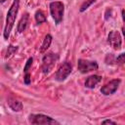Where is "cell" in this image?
<instances>
[{"mask_svg": "<svg viewBox=\"0 0 125 125\" xmlns=\"http://www.w3.org/2000/svg\"><path fill=\"white\" fill-rule=\"evenodd\" d=\"M19 8H20V0H14L8 13H7V17H6V23H5V27H4V38L8 39L11 33V30L14 26L18 12H19Z\"/></svg>", "mask_w": 125, "mask_h": 125, "instance_id": "obj_1", "label": "cell"}, {"mask_svg": "<svg viewBox=\"0 0 125 125\" xmlns=\"http://www.w3.org/2000/svg\"><path fill=\"white\" fill-rule=\"evenodd\" d=\"M50 13L57 24H60L63 18V12H64V6L62 2L61 1H55L50 3Z\"/></svg>", "mask_w": 125, "mask_h": 125, "instance_id": "obj_2", "label": "cell"}, {"mask_svg": "<svg viewBox=\"0 0 125 125\" xmlns=\"http://www.w3.org/2000/svg\"><path fill=\"white\" fill-rule=\"evenodd\" d=\"M58 59H59V56L57 54H54V53H49L43 57L41 68H42V71L44 74H47L52 70V68L54 67Z\"/></svg>", "mask_w": 125, "mask_h": 125, "instance_id": "obj_3", "label": "cell"}, {"mask_svg": "<svg viewBox=\"0 0 125 125\" xmlns=\"http://www.w3.org/2000/svg\"><path fill=\"white\" fill-rule=\"evenodd\" d=\"M77 67L81 73H87L93 70H97L99 68V65L96 61H88L84 59H79L77 62Z\"/></svg>", "mask_w": 125, "mask_h": 125, "instance_id": "obj_4", "label": "cell"}, {"mask_svg": "<svg viewBox=\"0 0 125 125\" xmlns=\"http://www.w3.org/2000/svg\"><path fill=\"white\" fill-rule=\"evenodd\" d=\"M28 120L31 124H46V125L60 124L58 121H56L52 117L45 115V114H40V113L39 114H30L28 117Z\"/></svg>", "mask_w": 125, "mask_h": 125, "instance_id": "obj_5", "label": "cell"}, {"mask_svg": "<svg viewBox=\"0 0 125 125\" xmlns=\"http://www.w3.org/2000/svg\"><path fill=\"white\" fill-rule=\"evenodd\" d=\"M71 69H72L71 63L69 62H64L59 67V69L56 72V76H55L56 80H58V81H63V80H65L67 78V76L70 74Z\"/></svg>", "mask_w": 125, "mask_h": 125, "instance_id": "obj_6", "label": "cell"}, {"mask_svg": "<svg viewBox=\"0 0 125 125\" xmlns=\"http://www.w3.org/2000/svg\"><path fill=\"white\" fill-rule=\"evenodd\" d=\"M120 79H113L110 80L109 82H107L105 85H104L101 88V93L104 96H108V95H112L115 93V91L118 89L119 84H120Z\"/></svg>", "mask_w": 125, "mask_h": 125, "instance_id": "obj_7", "label": "cell"}, {"mask_svg": "<svg viewBox=\"0 0 125 125\" xmlns=\"http://www.w3.org/2000/svg\"><path fill=\"white\" fill-rule=\"evenodd\" d=\"M107 42H108V44H109L114 50H119V49L121 48V43H122L120 33H119L118 31H116V30H111V31L108 33Z\"/></svg>", "mask_w": 125, "mask_h": 125, "instance_id": "obj_8", "label": "cell"}, {"mask_svg": "<svg viewBox=\"0 0 125 125\" xmlns=\"http://www.w3.org/2000/svg\"><path fill=\"white\" fill-rule=\"evenodd\" d=\"M7 104L9 105V107L13 110V111H16V112H19L22 109V104L21 101H19L18 99L16 98H13V97H9L7 99Z\"/></svg>", "mask_w": 125, "mask_h": 125, "instance_id": "obj_9", "label": "cell"}, {"mask_svg": "<svg viewBox=\"0 0 125 125\" xmlns=\"http://www.w3.org/2000/svg\"><path fill=\"white\" fill-rule=\"evenodd\" d=\"M32 62H33V59H32V58H29V59L27 60L26 63H25V65H24V68H23V72H24L23 81H24V83H25L26 85H28V84L30 83V81H31V79H30V72H29V70H30V68H31Z\"/></svg>", "mask_w": 125, "mask_h": 125, "instance_id": "obj_10", "label": "cell"}, {"mask_svg": "<svg viewBox=\"0 0 125 125\" xmlns=\"http://www.w3.org/2000/svg\"><path fill=\"white\" fill-rule=\"evenodd\" d=\"M101 80H102V76L96 75V74L91 75V76H89L86 79V81H85V87L86 88H89V89H93Z\"/></svg>", "mask_w": 125, "mask_h": 125, "instance_id": "obj_11", "label": "cell"}, {"mask_svg": "<svg viewBox=\"0 0 125 125\" xmlns=\"http://www.w3.org/2000/svg\"><path fill=\"white\" fill-rule=\"evenodd\" d=\"M28 19H29L28 14H24L21 18V20H20V21L18 23V27H17L19 33H21V32H23L25 30V28H26V26L28 24Z\"/></svg>", "mask_w": 125, "mask_h": 125, "instance_id": "obj_12", "label": "cell"}, {"mask_svg": "<svg viewBox=\"0 0 125 125\" xmlns=\"http://www.w3.org/2000/svg\"><path fill=\"white\" fill-rule=\"evenodd\" d=\"M52 36L50 35V34H47L46 36H45V38H44V40H43V43H42V45H41V48H40V52H44V51H46L49 47H50V45H51V43H52Z\"/></svg>", "mask_w": 125, "mask_h": 125, "instance_id": "obj_13", "label": "cell"}, {"mask_svg": "<svg viewBox=\"0 0 125 125\" xmlns=\"http://www.w3.org/2000/svg\"><path fill=\"white\" fill-rule=\"evenodd\" d=\"M34 17H35V21H36V23H37V24H41V23H43V22H45V21H47L46 16L44 15V13H43L41 10L36 11Z\"/></svg>", "mask_w": 125, "mask_h": 125, "instance_id": "obj_14", "label": "cell"}, {"mask_svg": "<svg viewBox=\"0 0 125 125\" xmlns=\"http://www.w3.org/2000/svg\"><path fill=\"white\" fill-rule=\"evenodd\" d=\"M18 51V47L17 46H12V45H10L9 47H8V49H7V53H6V59H8V58H11L16 52Z\"/></svg>", "mask_w": 125, "mask_h": 125, "instance_id": "obj_15", "label": "cell"}, {"mask_svg": "<svg viewBox=\"0 0 125 125\" xmlns=\"http://www.w3.org/2000/svg\"><path fill=\"white\" fill-rule=\"evenodd\" d=\"M95 1H96V0H86V1L83 2V4L81 5L79 11H80V12H84V11H86V10L93 4V3H95Z\"/></svg>", "mask_w": 125, "mask_h": 125, "instance_id": "obj_16", "label": "cell"}, {"mask_svg": "<svg viewBox=\"0 0 125 125\" xmlns=\"http://www.w3.org/2000/svg\"><path fill=\"white\" fill-rule=\"evenodd\" d=\"M116 64H125V54H120L117 58H115Z\"/></svg>", "mask_w": 125, "mask_h": 125, "instance_id": "obj_17", "label": "cell"}, {"mask_svg": "<svg viewBox=\"0 0 125 125\" xmlns=\"http://www.w3.org/2000/svg\"><path fill=\"white\" fill-rule=\"evenodd\" d=\"M105 62L107 64H111L113 62H115V58L112 54H108L106 57H105Z\"/></svg>", "mask_w": 125, "mask_h": 125, "instance_id": "obj_18", "label": "cell"}, {"mask_svg": "<svg viewBox=\"0 0 125 125\" xmlns=\"http://www.w3.org/2000/svg\"><path fill=\"white\" fill-rule=\"evenodd\" d=\"M122 20H123V26H122V32L125 37V10L122 11Z\"/></svg>", "mask_w": 125, "mask_h": 125, "instance_id": "obj_19", "label": "cell"}, {"mask_svg": "<svg viewBox=\"0 0 125 125\" xmlns=\"http://www.w3.org/2000/svg\"><path fill=\"white\" fill-rule=\"evenodd\" d=\"M103 124H116V122L112 121V120H109V119H106V120L103 121Z\"/></svg>", "mask_w": 125, "mask_h": 125, "instance_id": "obj_20", "label": "cell"}, {"mask_svg": "<svg viewBox=\"0 0 125 125\" xmlns=\"http://www.w3.org/2000/svg\"><path fill=\"white\" fill-rule=\"evenodd\" d=\"M5 1H6V0H0V2H1V3H4Z\"/></svg>", "mask_w": 125, "mask_h": 125, "instance_id": "obj_21", "label": "cell"}]
</instances>
